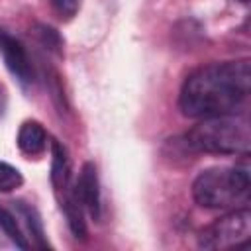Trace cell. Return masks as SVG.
<instances>
[{
	"label": "cell",
	"mask_w": 251,
	"mask_h": 251,
	"mask_svg": "<svg viewBox=\"0 0 251 251\" xmlns=\"http://www.w3.org/2000/svg\"><path fill=\"white\" fill-rule=\"evenodd\" d=\"M51 4L55 8V12L67 20L73 18L80 8V0H51Z\"/></svg>",
	"instance_id": "5bb4252c"
},
{
	"label": "cell",
	"mask_w": 251,
	"mask_h": 251,
	"mask_svg": "<svg viewBox=\"0 0 251 251\" xmlns=\"http://www.w3.org/2000/svg\"><path fill=\"white\" fill-rule=\"evenodd\" d=\"M251 92V65L247 59L210 63L188 75L180 88L178 106L188 118L239 114Z\"/></svg>",
	"instance_id": "6da1fadb"
},
{
	"label": "cell",
	"mask_w": 251,
	"mask_h": 251,
	"mask_svg": "<svg viewBox=\"0 0 251 251\" xmlns=\"http://www.w3.org/2000/svg\"><path fill=\"white\" fill-rule=\"evenodd\" d=\"M251 178L249 167H212L202 171L194 184L192 196L196 204L212 210H229L249 202Z\"/></svg>",
	"instance_id": "3957f363"
},
{
	"label": "cell",
	"mask_w": 251,
	"mask_h": 251,
	"mask_svg": "<svg viewBox=\"0 0 251 251\" xmlns=\"http://www.w3.org/2000/svg\"><path fill=\"white\" fill-rule=\"evenodd\" d=\"M18 147L22 153L35 157L47 147V133L39 122H24L18 131Z\"/></svg>",
	"instance_id": "52a82bcc"
},
{
	"label": "cell",
	"mask_w": 251,
	"mask_h": 251,
	"mask_svg": "<svg viewBox=\"0 0 251 251\" xmlns=\"http://www.w3.org/2000/svg\"><path fill=\"white\" fill-rule=\"evenodd\" d=\"M22 184H24L22 173L8 163H0V192H12Z\"/></svg>",
	"instance_id": "7c38bea8"
},
{
	"label": "cell",
	"mask_w": 251,
	"mask_h": 251,
	"mask_svg": "<svg viewBox=\"0 0 251 251\" xmlns=\"http://www.w3.org/2000/svg\"><path fill=\"white\" fill-rule=\"evenodd\" d=\"M0 227H2V231L16 243V247H20V249H27V247H29V243L25 241V235L22 233V229H20V226H18L16 216L10 214V212H8L6 208H2V206H0Z\"/></svg>",
	"instance_id": "8fae6325"
},
{
	"label": "cell",
	"mask_w": 251,
	"mask_h": 251,
	"mask_svg": "<svg viewBox=\"0 0 251 251\" xmlns=\"http://www.w3.org/2000/svg\"><path fill=\"white\" fill-rule=\"evenodd\" d=\"M0 53L4 57V63L6 67L10 69V73L24 84L31 82L33 78V69H31V63H29V57L24 49V45L12 37L8 31H4L0 27Z\"/></svg>",
	"instance_id": "5b68a950"
},
{
	"label": "cell",
	"mask_w": 251,
	"mask_h": 251,
	"mask_svg": "<svg viewBox=\"0 0 251 251\" xmlns=\"http://www.w3.org/2000/svg\"><path fill=\"white\" fill-rule=\"evenodd\" d=\"M239 2H243V4H247V2H249V0H239Z\"/></svg>",
	"instance_id": "9a60e30c"
},
{
	"label": "cell",
	"mask_w": 251,
	"mask_h": 251,
	"mask_svg": "<svg viewBox=\"0 0 251 251\" xmlns=\"http://www.w3.org/2000/svg\"><path fill=\"white\" fill-rule=\"evenodd\" d=\"M14 204H16V208L20 210V214L24 216V220H25V224H27V229L31 231V235H33V239H35V245H37V247H41V249H47V247H49V243L45 241L43 224H41V220H39V216H37L35 208L27 206L25 202H14Z\"/></svg>",
	"instance_id": "30bf717a"
},
{
	"label": "cell",
	"mask_w": 251,
	"mask_h": 251,
	"mask_svg": "<svg viewBox=\"0 0 251 251\" xmlns=\"http://www.w3.org/2000/svg\"><path fill=\"white\" fill-rule=\"evenodd\" d=\"M82 204L76 198L75 190L67 194L65 202H63V212L67 216V224L73 231V235L76 239H86V222H84V214H82Z\"/></svg>",
	"instance_id": "9c48e42d"
},
{
	"label": "cell",
	"mask_w": 251,
	"mask_h": 251,
	"mask_svg": "<svg viewBox=\"0 0 251 251\" xmlns=\"http://www.w3.org/2000/svg\"><path fill=\"white\" fill-rule=\"evenodd\" d=\"M51 182L57 190H67L69 186V178H71V161H69V153L65 149V145H61L59 141L51 143Z\"/></svg>",
	"instance_id": "ba28073f"
},
{
	"label": "cell",
	"mask_w": 251,
	"mask_h": 251,
	"mask_svg": "<svg viewBox=\"0 0 251 251\" xmlns=\"http://www.w3.org/2000/svg\"><path fill=\"white\" fill-rule=\"evenodd\" d=\"M251 235V212L249 208H235L229 214L218 218L198 235L202 249H229L243 247Z\"/></svg>",
	"instance_id": "277c9868"
},
{
	"label": "cell",
	"mask_w": 251,
	"mask_h": 251,
	"mask_svg": "<svg viewBox=\"0 0 251 251\" xmlns=\"http://www.w3.org/2000/svg\"><path fill=\"white\" fill-rule=\"evenodd\" d=\"M184 143L194 151L247 157L251 149L249 120L245 114L204 118L200 124L186 131Z\"/></svg>",
	"instance_id": "7a4b0ae2"
},
{
	"label": "cell",
	"mask_w": 251,
	"mask_h": 251,
	"mask_svg": "<svg viewBox=\"0 0 251 251\" xmlns=\"http://www.w3.org/2000/svg\"><path fill=\"white\" fill-rule=\"evenodd\" d=\"M75 194L80 200L82 208H86L88 214L94 220H98L100 218V184H98L96 167L92 163H84L82 165Z\"/></svg>",
	"instance_id": "8992f818"
},
{
	"label": "cell",
	"mask_w": 251,
	"mask_h": 251,
	"mask_svg": "<svg viewBox=\"0 0 251 251\" xmlns=\"http://www.w3.org/2000/svg\"><path fill=\"white\" fill-rule=\"evenodd\" d=\"M37 31V37L41 39V43L47 47V49H51V51H61V37H59V33L53 29V27H49V25H37L35 27Z\"/></svg>",
	"instance_id": "4fadbf2b"
}]
</instances>
